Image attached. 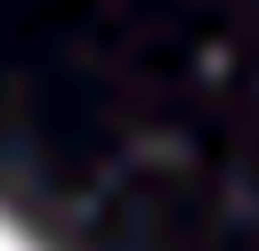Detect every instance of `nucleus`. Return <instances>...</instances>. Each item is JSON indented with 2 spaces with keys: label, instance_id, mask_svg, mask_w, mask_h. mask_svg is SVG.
<instances>
[{
  "label": "nucleus",
  "instance_id": "1",
  "mask_svg": "<svg viewBox=\"0 0 259 251\" xmlns=\"http://www.w3.org/2000/svg\"><path fill=\"white\" fill-rule=\"evenodd\" d=\"M0 251H49V243H40L24 219H8V211H0Z\"/></svg>",
  "mask_w": 259,
  "mask_h": 251
}]
</instances>
